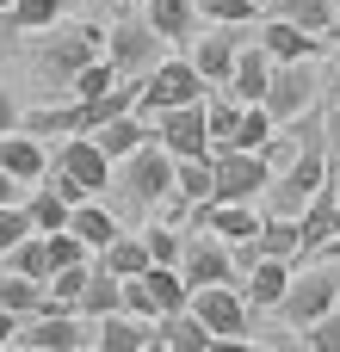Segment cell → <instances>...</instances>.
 Segmentation results:
<instances>
[{
    "label": "cell",
    "instance_id": "83f0119b",
    "mask_svg": "<svg viewBox=\"0 0 340 352\" xmlns=\"http://www.w3.org/2000/svg\"><path fill=\"white\" fill-rule=\"evenodd\" d=\"M93 260H99L111 278H142V272H149V241H142V235H118V241H111L105 254H93Z\"/></svg>",
    "mask_w": 340,
    "mask_h": 352
},
{
    "label": "cell",
    "instance_id": "e575fe53",
    "mask_svg": "<svg viewBox=\"0 0 340 352\" xmlns=\"http://www.w3.org/2000/svg\"><path fill=\"white\" fill-rule=\"evenodd\" d=\"M62 6L68 0H12L6 6V25L12 31H50V25H62Z\"/></svg>",
    "mask_w": 340,
    "mask_h": 352
},
{
    "label": "cell",
    "instance_id": "5bb4252c",
    "mask_svg": "<svg viewBox=\"0 0 340 352\" xmlns=\"http://www.w3.org/2000/svg\"><path fill=\"white\" fill-rule=\"evenodd\" d=\"M56 167H62L68 179H81L93 198H99V192L111 186V173H118V161H105L93 136H68V142H62V155H56Z\"/></svg>",
    "mask_w": 340,
    "mask_h": 352
},
{
    "label": "cell",
    "instance_id": "74e56055",
    "mask_svg": "<svg viewBox=\"0 0 340 352\" xmlns=\"http://www.w3.org/2000/svg\"><path fill=\"white\" fill-rule=\"evenodd\" d=\"M118 80H124V74L111 68V56H99V62H87V68L68 80V93H74V99H99V93H111Z\"/></svg>",
    "mask_w": 340,
    "mask_h": 352
},
{
    "label": "cell",
    "instance_id": "8fae6325",
    "mask_svg": "<svg viewBox=\"0 0 340 352\" xmlns=\"http://www.w3.org/2000/svg\"><path fill=\"white\" fill-rule=\"evenodd\" d=\"M155 142L173 155V161H198L211 155V118H204V99L198 105H173L155 118Z\"/></svg>",
    "mask_w": 340,
    "mask_h": 352
},
{
    "label": "cell",
    "instance_id": "4dcf8cb0",
    "mask_svg": "<svg viewBox=\"0 0 340 352\" xmlns=\"http://www.w3.org/2000/svg\"><path fill=\"white\" fill-rule=\"evenodd\" d=\"M0 266H6V272H25V278H37V285H50V278H56V260H50V241H43V235H25Z\"/></svg>",
    "mask_w": 340,
    "mask_h": 352
},
{
    "label": "cell",
    "instance_id": "d6a6232c",
    "mask_svg": "<svg viewBox=\"0 0 340 352\" xmlns=\"http://www.w3.org/2000/svg\"><path fill=\"white\" fill-rule=\"evenodd\" d=\"M266 12L291 19L304 31H316V37H328V25H334V0H266Z\"/></svg>",
    "mask_w": 340,
    "mask_h": 352
},
{
    "label": "cell",
    "instance_id": "d4e9b609",
    "mask_svg": "<svg viewBox=\"0 0 340 352\" xmlns=\"http://www.w3.org/2000/svg\"><path fill=\"white\" fill-rule=\"evenodd\" d=\"M155 334H161V346H167V352H211V340H217V334H211L192 309L161 316V322H155Z\"/></svg>",
    "mask_w": 340,
    "mask_h": 352
},
{
    "label": "cell",
    "instance_id": "b9f144b4",
    "mask_svg": "<svg viewBox=\"0 0 340 352\" xmlns=\"http://www.w3.org/2000/svg\"><path fill=\"white\" fill-rule=\"evenodd\" d=\"M304 340H310V352H340V309H328L322 322H310Z\"/></svg>",
    "mask_w": 340,
    "mask_h": 352
},
{
    "label": "cell",
    "instance_id": "e0dca14e",
    "mask_svg": "<svg viewBox=\"0 0 340 352\" xmlns=\"http://www.w3.org/2000/svg\"><path fill=\"white\" fill-rule=\"evenodd\" d=\"M87 136L99 142V155H105V161H130V155L155 136V124H149V118H136V111H124V118H105V124H99V130H87Z\"/></svg>",
    "mask_w": 340,
    "mask_h": 352
},
{
    "label": "cell",
    "instance_id": "7a4b0ae2",
    "mask_svg": "<svg viewBox=\"0 0 340 352\" xmlns=\"http://www.w3.org/2000/svg\"><path fill=\"white\" fill-rule=\"evenodd\" d=\"M204 99V74L192 68V62H180V56H161L149 74H142V99H136V118H161V111H173V105H198Z\"/></svg>",
    "mask_w": 340,
    "mask_h": 352
},
{
    "label": "cell",
    "instance_id": "7402d4cb",
    "mask_svg": "<svg viewBox=\"0 0 340 352\" xmlns=\"http://www.w3.org/2000/svg\"><path fill=\"white\" fill-rule=\"evenodd\" d=\"M291 260H260L248 278H242V297H248V309H279L285 303V291H291Z\"/></svg>",
    "mask_w": 340,
    "mask_h": 352
},
{
    "label": "cell",
    "instance_id": "bcb514c9",
    "mask_svg": "<svg viewBox=\"0 0 340 352\" xmlns=\"http://www.w3.org/2000/svg\"><path fill=\"white\" fill-rule=\"evenodd\" d=\"M6 130H19V105H12V93L0 87V136H6Z\"/></svg>",
    "mask_w": 340,
    "mask_h": 352
},
{
    "label": "cell",
    "instance_id": "2e32d148",
    "mask_svg": "<svg viewBox=\"0 0 340 352\" xmlns=\"http://www.w3.org/2000/svg\"><path fill=\"white\" fill-rule=\"evenodd\" d=\"M149 340H155V322H142V316H130V309L93 322V352H142Z\"/></svg>",
    "mask_w": 340,
    "mask_h": 352
},
{
    "label": "cell",
    "instance_id": "f907efd6",
    "mask_svg": "<svg viewBox=\"0 0 340 352\" xmlns=\"http://www.w3.org/2000/svg\"><path fill=\"white\" fill-rule=\"evenodd\" d=\"M322 260H340V235H328V241H322Z\"/></svg>",
    "mask_w": 340,
    "mask_h": 352
},
{
    "label": "cell",
    "instance_id": "ee69618b",
    "mask_svg": "<svg viewBox=\"0 0 340 352\" xmlns=\"http://www.w3.org/2000/svg\"><path fill=\"white\" fill-rule=\"evenodd\" d=\"M124 309H130V316H142V322H161V309H155V297H149V285H142V278H124Z\"/></svg>",
    "mask_w": 340,
    "mask_h": 352
},
{
    "label": "cell",
    "instance_id": "f35d334b",
    "mask_svg": "<svg viewBox=\"0 0 340 352\" xmlns=\"http://www.w3.org/2000/svg\"><path fill=\"white\" fill-rule=\"evenodd\" d=\"M198 6V19H211V25H254L260 19V0H192Z\"/></svg>",
    "mask_w": 340,
    "mask_h": 352
},
{
    "label": "cell",
    "instance_id": "7dc6e473",
    "mask_svg": "<svg viewBox=\"0 0 340 352\" xmlns=\"http://www.w3.org/2000/svg\"><path fill=\"white\" fill-rule=\"evenodd\" d=\"M0 204H25V186L12 173H0Z\"/></svg>",
    "mask_w": 340,
    "mask_h": 352
},
{
    "label": "cell",
    "instance_id": "44dd1931",
    "mask_svg": "<svg viewBox=\"0 0 340 352\" xmlns=\"http://www.w3.org/2000/svg\"><path fill=\"white\" fill-rule=\"evenodd\" d=\"M0 173H12L19 186H37V179L50 173L43 142H37V136H25V130H6V136H0Z\"/></svg>",
    "mask_w": 340,
    "mask_h": 352
},
{
    "label": "cell",
    "instance_id": "60d3db41",
    "mask_svg": "<svg viewBox=\"0 0 340 352\" xmlns=\"http://www.w3.org/2000/svg\"><path fill=\"white\" fill-rule=\"evenodd\" d=\"M25 235H37V229H31V217H25V204H0V260H6Z\"/></svg>",
    "mask_w": 340,
    "mask_h": 352
},
{
    "label": "cell",
    "instance_id": "277c9868",
    "mask_svg": "<svg viewBox=\"0 0 340 352\" xmlns=\"http://www.w3.org/2000/svg\"><path fill=\"white\" fill-rule=\"evenodd\" d=\"M328 309H340V260H322V266H304V272L291 278L285 303H279V316H285L291 328H310V322H322Z\"/></svg>",
    "mask_w": 340,
    "mask_h": 352
},
{
    "label": "cell",
    "instance_id": "603a6c76",
    "mask_svg": "<svg viewBox=\"0 0 340 352\" xmlns=\"http://www.w3.org/2000/svg\"><path fill=\"white\" fill-rule=\"evenodd\" d=\"M68 235H81V248L87 254H105L124 229H118V217L99 204V198H87V204H74V217H68Z\"/></svg>",
    "mask_w": 340,
    "mask_h": 352
},
{
    "label": "cell",
    "instance_id": "484cf974",
    "mask_svg": "<svg viewBox=\"0 0 340 352\" xmlns=\"http://www.w3.org/2000/svg\"><path fill=\"white\" fill-rule=\"evenodd\" d=\"M142 285H149V297H155V309H161V316L192 309V285H186V272H180V266H149V272H142Z\"/></svg>",
    "mask_w": 340,
    "mask_h": 352
},
{
    "label": "cell",
    "instance_id": "5b68a950",
    "mask_svg": "<svg viewBox=\"0 0 340 352\" xmlns=\"http://www.w3.org/2000/svg\"><path fill=\"white\" fill-rule=\"evenodd\" d=\"M211 167H217L211 204H254V198H266V186H273V167H266V155H254V148H217Z\"/></svg>",
    "mask_w": 340,
    "mask_h": 352
},
{
    "label": "cell",
    "instance_id": "4fadbf2b",
    "mask_svg": "<svg viewBox=\"0 0 340 352\" xmlns=\"http://www.w3.org/2000/svg\"><path fill=\"white\" fill-rule=\"evenodd\" d=\"M192 316H198L217 340H242L254 309H248L242 285H204V291H192Z\"/></svg>",
    "mask_w": 340,
    "mask_h": 352
},
{
    "label": "cell",
    "instance_id": "d6986e66",
    "mask_svg": "<svg viewBox=\"0 0 340 352\" xmlns=\"http://www.w3.org/2000/svg\"><path fill=\"white\" fill-rule=\"evenodd\" d=\"M266 87H273V56L260 50V37L235 56V74H229V99H242V105H260L266 99Z\"/></svg>",
    "mask_w": 340,
    "mask_h": 352
},
{
    "label": "cell",
    "instance_id": "816d5d0a",
    "mask_svg": "<svg viewBox=\"0 0 340 352\" xmlns=\"http://www.w3.org/2000/svg\"><path fill=\"white\" fill-rule=\"evenodd\" d=\"M328 37H334V43H340V0H334V25H328Z\"/></svg>",
    "mask_w": 340,
    "mask_h": 352
},
{
    "label": "cell",
    "instance_id": "3957f363",
    "mask_svg": "<svg viewBox=\"0 0 340 352\" xmlns=\"http://www.w3.org/2000/svg\"><path fill=\"white\" fill-rule=\"evenodd\" d=\"M111 186H124V198L136 204V210H149V204H161V198H173V155L149 136L130 161H118V173H111Z\"/></svg>",
    "mask_w": 340,
    "mask_h": 352
},
{
    "label": "cell",
    "instance_id": "836d02e7",
    "mask_svg": "<svg viewBox=\"0 0 340 352\" xmlns=\"http://www.w3.org/2000/svg\"><path fill=\"white\" fill-rule=\"evenodd\" d=\"M25 217H31V229H37V235H62L74 210H68V204H62V198H56L50 186H37V192L25 198Z\"/></svg>",
    "mask_w": 340,
    "mask_h": 352
},
{
    "label": "cell",
    "instance_id": "f6af8a7d",
    "mask_svg": "<svg viewBox=\"0 0 340 352\" xmlns=\"http://www.w3.org/2000/svg\"><path fill=\"white\" fill-rule=\"evenodd\" d=\"M43 179H50V192H56V198H62V204H68V210H74V204H87V198H93V192H87V186H81V179H68V173H62V167H56V173H43Z\"/></svg>",
    "mask_w": 340,
    "mask_h": 352
},
{
    "label": "cell",
    "instance_id": "11a10c76",
    "mask_svg": "<svg viewBox=\"0 0 340 352\" xmlns=\"http://www.w3.org/2000/svg\"><path fill=\"white\" fill-rule=\"evenodd\" d=\"M81 352H93V346H81Z\"/></svg>",
    "mask_w": 340,
    "mask_h": 352
},
{
    "label": "cell",
    "instance_id": "c3c4849f",
    "mask_svg": "<svg viewBox=\"0 0 340 352\" xmlns=\"http://www.w3.org/2000/svg\"><path fill=\"white\" fill-rule=\"evenodd\" d=\"M211 352H260V346H254V340L242 334V340H211Z\"/></svg>",
    "mask_w": 340,
    "mask_h": 352
},
{
    "label": "cell",
    "instance_id": "4316f807",
    "mask_svg": "<svg viewBox=\"0 0 340 352\" xmlns=\"http://www.w3.org/2000/svg\"><path fill=\"white\" fill-rule=\"evenodd\" d=\"M118 309H124V278H111V272L93 260V278H87V291H81V316L99 322V316H118Z\"/></svg>",
    "mask_w": 340,
    "mask_h": 352
},
{
    "label": "cell",
    "instance_id": "681fc988",
    "mask_svg": "<svg viewBox=\"0 0 340 352\" xmlns=\"http://www.w3.org/2000/svg\"><path fill=\"white\" fill-rule=\"evenodd\" d=\"M12 334H19V316H6V309H0V346H12Z\"/></svg>",
    "mask_w": 340,
    "mask_h": 352
},
{
    "label": "cell",
    "instance_id": "1f68e13d",
    "mask_svg": "<svg viewBox=\"0 0 340 352\" xmlns=\"http://www.w3.org/2000/svg\"><path fill=\"white\" fill-rule=\"evenodd\" d=\"M0 309L6 316H43V285L37 278H25V272H0Z\"/></svg>",
    "mask_w": 340,
    "mask_h": 352
},
{
    "label": "cell",
    "instance_id": "ab89813d",
    "mask_svg": "<svg viewBox=\"0 0 340 352\" xmlns=\"http://www.w3.org/2000/svg\"><path fill=\"white\" fill-rule=\"evenodd\" d=\"M142 241H149V266H180V254H186V235L180 229H149Z\"/></svg>",
    "mask_w": 340,
    "mask_h": 352
},
{
    "label": "cell",
    "instance_id": "8992f818",
    "mask_svg": "<svg viewBox=\"0 0 340 352\" xmlns=\"http://www.w3.org/2000/svg\"><path fill=\"white\" fill-rule=\"evenodd\" d=\"M105 56V31L99 25H50V43H43V74H56V80H74L87 62H99Z\"/></svg>",
    "mask_w": 340,
    "mask_h": 352
},
{
    "label": "cell",
    "instance_id": "9a60e30c",
    "mask_svg": "<svg viewBox=\"0 0 340 352\" xmlns=\"http://www.w3.org/2000/svg\"><path fill=\"white\" fill-rule=\"evenodd\" d=\"M254 37H260V50H266L273 62H316V56H322V43H328V37H316V31L291 25V19H266Z\"/></svg>",
    "mask_w": 340,
    "mask_h": 352
},
{
    "label": "cell",
    "instance_id": "cb8c5ba5",
    "mask_svg": "<svg viewBox=\"0 0 340 352\" xmlns=\"http://www.w3.org/2000/svg\"><path fill=\"white\" fill-rule=\"evenodd\" d=\"M142 19L155 25L161 43H192V37H198V6H192V0H149Z\"/></svg>",
    "mask_w": 340,
    "mask_h": 352
},
{
    "label": "cell",
    "instance_id": "30bf717a",
    "mask_svg": "<svg viewBox=\"0 0 340 352\" xmlns=\"http://www.w3.org/2000/svg\"><path fill=\"white\" fill-rule=\"evenodd\" d=\"M248 25H211L204 37H192V68L204 74V87H229L235 74V56L248 50Z\"/></svg>",
    "mask_w": 340,
    "mask_h": 352
},
{
    "label": "cell",
    "instance_id": "f1b7e54d",
    "mask_svg": "<svg viewBox=\"0 0 340 352\" xmlns=\"http://www.w3.org/2000/svg\"><path fill=\"white\" fill-rule=\"evenodd\" d=\"M211 186H217V167H211V155H198V161H173V192L198 210V204H211Z\"/></svg>",
    "mask_w": 340,
    "mask_h": 352
},
{
    "label": "cell",
    "instance_id": "52a82bcc",
    "mask_svg": "<svg viewBox=\"0 0 340 352\" xmlns=\"http://www.w3.org/2000/svg\"><path fill=\"white\" fill-rule=\"evenodd\" d=\"M105 56H111V68L118 74H149L155 62H161V37H155V25L142 19V12H124L111 31H105Z\"/></svg>",
    "mask_w": 340,
    "mask_h": 352
},
{
    "label": "cell",
    "instance_id": "6da1fadb",
    "mask_svg": "<svg viewBox=\"0 0 340 352\" xmlns=\"http://www.w3.org/2000/svg\"><path fill=\"white\" fill-rule=\"evenodd\" d=\"M328 173H334V167H328V155H322V136H310V142L291 155V167L273 173V186H266V217H304V204L322 192Z\"/></svg>",
    "mask_w": 340,
    "mask_h": 352
},
{
    "label": "cell",
    "instance_id": "ffe728a7",
    "mask_svg": "<svg viewBox=\"0 0 340 352\" xmlns=\"http://www.w3.org/2000/svg\"><path fill=\"white\" fill-rule=\"evenodd\" d=\"M19 130H25V136H37V142H43V136H87V130H93V118H87V105H81V99H68V105L25 111V118H19Z\"/></svg>",
    "mask_w": 340,
    "mask_h": 352
},
{
    "label": "cell",
    "instance_id": "7c38bea8",
    "mask_svg": "<svg viewBox=\"0 0 340 352\" xmlns=\"http://www.w3.org/2000/svg\"><path fill=\"white\" fill-rule=\"evenodd\" d=\"M180 272H186V285H192V291H204V285H242V272H235V254H229V241H217L211 229H204V235H186Z\"/></svg>",
    "mask_w": 340,
    "mask_h": 352
},
{
    "label": "cell",
    "instance_id": "7bdbcfd3",
    "mask_svg": "<svg viewBox=\"0 0 340 352\" xmlns=\"http://www.w3.org/2000/svg\"><path fill=\"white\" fill-rule=\"evenodd\" d=\"M43 241H50V260H56V272H62V266H81V260H93V254L81 248V235H68V229H62V235H43Z\"/></svg>",
    "mask_w": 340,
    "mask_h": 352
},
{
    "label": "cell",
    "instance_id": "8d00e7d4",
    "mask_svg": "<svg viewBox=\"0 0 340 352\" xmlns=\"http://www.w3.org/2000/svg\"><path fill=\"white\" fill-rule=\"evenodd\" d=\"M273 130H279V124H273L266 105H242V124H235V142H229V148H254V155H260V148L273 142Z\"/></svg>",
    "mask_w": 340,
    "mask_h": 352
},
{
    "label": "cell",
    "instance_id": "ac0fdd59",
    "mask_svg": "<svg viewBox=\"0 0 340 352\" xmlns=\"http://www.w3.org/2000/svg\"><path fill=\"white\" fill-rule=\"evenodd\" d=\"M198 229H211L217 241H254L266 229V217L254 204H198Z\"/></svg>",
    "mask_w": 340,
    "mask_h": 352
},
{
    "label": "cell",
    "instance_id": "9c48e42d",
    "mask_svg": "<svg viewBox=\"0 0 340 352\" xmlns=\"http://www.w3.org/2000/svg\"><path fill=\"white\" fill-rule=\"evenodd\" d=\"M12 346L19 352H81V346H93V322L43 309V316H25V322H19Z\"/></svg>",
    "mask_w": 340,
    "mask_h": 352
},
{
    "label": "cell",
    "instance_id": "d590c367",
    "mask_svg": "<svg viewBox=\"0 0 340 352\" xmlns=\"http://www.w3.org/2000/svg\"><path fill=\"white\" fill-rule=\"evenodd\" d=\"M204 118H211V155L235 142V124H242V99H204Z\"/></svg>",
    "mask_w": 340,
    "mask_h": 352
},
{
    "label": "cell",
    "instance_id": "f5cc1de1",
    "mask_svg": "<svg viewBox=\"0 0 340 352\" xmlns=\"http://www.w3.org/2000/svg\"><path fill=\"white\" fill-rule=\"evenodd\" d=\"M111 6H130V0H111Z\"/></svg>",
    "mask_w": 340,
    "mask_h": 352
},
{
    "label": "cell",
    "instance_id": "db71d44e",
    "mask_svg": "<svg viewBox=\"0 0 340 352\" xmlns=\"http://www.w3.org/2000/svg\"><path fill=\"white\" fill-rule=\"evenodd\" d=\"M6 6H12V0H0V12H6Z\"/></svg>",
    "mask_w": 340,
    "mask_h": 352
},
{
    "label": "cell",
    "instance_id": "ba28073f",
    "mask_svg": "<svg viewBox=\"0 0 340 352\" xmlns=\"http://www.w3.org/2000/svg\"><path fill=\"white\" fill-rule=\"evenodd\" d=\"M316 87H322L316 62H273V87H266L260 105L273 111V124H291V118H304L316 105Z\"/></svg>",
    "mask_w": 340,
    "mask_h": 352
},
{
    "label": "cell",
    "instance_id": "f546056e",
    "mask_svg": "<svg viewBox=\"0 0 340 352\" xmlns=\"http://www.w3.org/2000/svg\"><path fill=\"white\" fill-rule=\"evenodd\" d=\"M260 260H304V229H297V217H266V229H260Z\"/></svg>",
    "mask_w": 340,
    "mask_h": 352
}]
</instances>
